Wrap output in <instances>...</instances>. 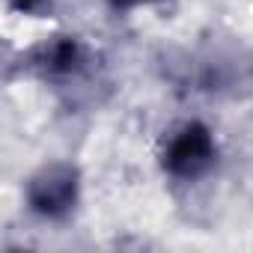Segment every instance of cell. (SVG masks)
Instances as JSON below:
<instances>
[{
  "label": "cell",
  "mask_w": 253,
  "mask_h": 253,
  "mask_svg": "<svg viewBox=\"0 0 253 253\" xmlns=\"http://www.w3.org/2000/svg\"><path fill=\"white\" fill-rule=\"evenodd\" d=\"M75 200V173L69 167H48L30 182V203L45 214H60Z\"/></svg>",
  "instance_id": "cell-1"
},
{
  "label": "cell",
  "mask_w": 253,
  "mask_h": 253,
  "mask_svg": "<svg viewBox=\"0 0 253 253\" xmlns=\"http://www.w3.org/2000/svg\"><path fill=\"white\" fill-rule=\"evenodd\" d=\"M116 6H134V3H146V0H113Z\"/></svg>",
  "instance_id": "cell-3"
},
{
  "label": "cell",
  "mask_w": 253,
  "mask_h": 253,
  "mask_svg": "<svg viewBox=\"0 0 253 253\" xmlns=\"http://www.w3.org/2000/svg\"><path fill=\"white\" fill-rule=\"evenodd\" d=\"M214 155L211 137L200 128V125H191L185 128L167 149V167L179 176H197Z\"/></svg>",
  "instance_id": "cell-2"
}]
</instances>
